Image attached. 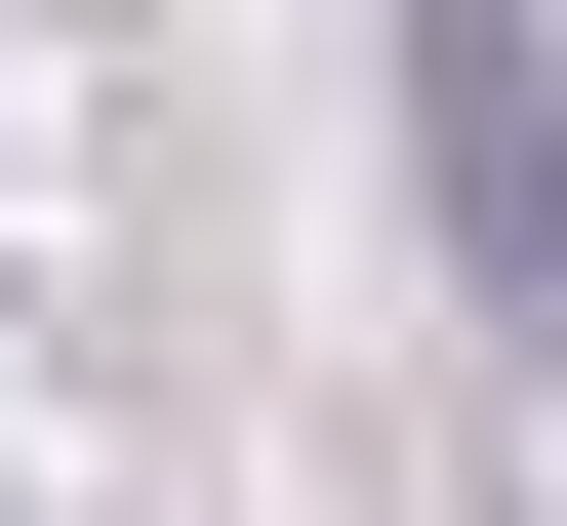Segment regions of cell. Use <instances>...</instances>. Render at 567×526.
<instances>
[{
    "mask_svg": "<svg viewBox=\"0 0 567 526\" xmlns=\"http://www.w3.org/2000/svg\"><path fill=\"white\" fill-rule=\"evenodd\" d=\"M405 163L486 244V364H567V82H527V0H405Z\"/></svg>",
    "mask_w": 567,
    "mask_h": 526,
    "instance_id": "1",
    "label": "cell"
}]
</instances>
